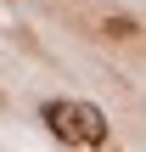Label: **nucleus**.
<instances>
[{
    "label": "nucleus",
    "mask_w": 146,
    "mask_h": 152,
    "mask_svg": "<svg viewBox=\"0 0 146 152\" xmlns=\"http://www.w3.org/2000/svg\"><path fill=\"white\" fill-rule=\"evenodd\" d=\"M45 130L62 141V147H107V113L96 102H79V96H56L39 107Z\"/></svg>",
    "instance_id": "nucleus-1"
},
{
    "label": "nucleus",
    "mask_w": 146,
    "mask_h": 152,
    "mask_svg": "<svg viewBox=\"0 0 146 152\" xmlns=\"http://www.w3.org/2000/svg\"><path fill=\"white\" fill-rule=\"evenodd\" d=\"M101 34H107V39H135V23H129V17H107Z\"/></svg>",
    "instance_id": "nucleus-2"
},
{
    "label": "nucleus",
    "mask_w": 146,
    "mask_h": 152,
    "mask_svg": "<svg viewBox=\"0 0 146 152\" xmlns=\"http://www.w3.org/2000/svg\"><path fill=\"white\" fill-rule=\"evenodd\" d=\"M0 107H6V96H0Z\"/></svg>",
    "instance_id": "nucleus-3"
}]
</instances>
